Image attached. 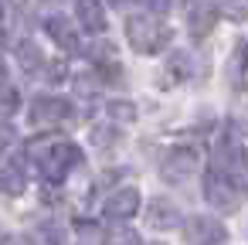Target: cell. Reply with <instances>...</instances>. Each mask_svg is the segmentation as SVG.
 Wrapping results in <instances>:
<instances>
[{
  "instance_id": "6da1fadb",
  "label": "cell",
  "mask_w": 248,
  "mask_h": 245,
  "mask_svg": "<svg viewBox=\"0 0 248 245\" xmlns=\"http://www.w3.org/2000/svg\"><path fill=\"white\" fill-rule=\"evenodd\" d=\"M31 153L38 157L41 174H45L48 180H55V184H62V180L68 177V170L82 160V150H78L75 143H51V147H38V150H31Z\"/></svg>"
},
{
  "instance_id": "7a4b0ae2",
  "label": "cell",
  "mask_w": 248,
  "mask_h": 245,
  "mask_svg": "<svg viewBox=\"0 0 248 245\" xmlns=\"http://www.w3.org/2000/svg\"><path fill=\"white\" fill-rule=\"evenodd\" d=\"M126 34H129V45L136 48V51H143V55H156V51H163L167 45H170V28L167 24H160V21H150V17H129L126 21Z\"/></svg>"
},
{
  "instance_id": "3957f363",
  "label": "cell",
  "mask_w": 248,
  "mask_h": 245,
  "mask_svg": "<svg viewBox=\"0 0 248 245\" xmlns=\"http://www.w3.org/2000/svg\"><path fill=\"white\" fill-rule=\"evenodd\" d=\"M238 194H241V187L231 180V174H224V170H207V177H204V197L214 204V208H234L238 204Z\"/></svg>"
},
{
  "instance_id": "277c9868",
  "label": "cell",
  "mask_w": 248,
  "mask_h": 245,
  "mask_svg": "<svg viewBox=\"0 0 248 245\" xmlns=\"http://www.w3.org/2000/svg\"><path fill=\"white\" fill-rule=\"evenodd\" d=\"M184 235H187V242H194V245H217V242H224V238H228V228H224L217 218L194 214V218H187Z\"/></svg>"
},
{
  "instance_id": "5b68a950",
  "label": "cell",
  "mask_w": 248,
  "mask_h": 245,
  "mask_svg": "<svg viewBox=\"0 0 248 245\" xmlns=\"http://www.w3.org/2000/svg\"><path fill=\"white\" fill-rule=\"evenodd\" d=\"M72 116V102L62 99V96H38L31 102V123H62Z\"/></svg>"
},
{
  "instance_id": "8992f818",
  "label": "cell",
  "mask_w": 248,
  "mask_h": 245,
  "mask_svg": "<svg viewBox=\"0 0 248 245\" xmlns=\"http://www.w3.org/2000/svg\"><path fill=\"white\" fill-rule=\"evenodd\" d=\"M194 170H197V153H194L190 147H177V150H170V157H167V163H163V180L180 184V180H187Z\"/></svg>"
},
{
  "instance_id": "52a82bcc",
  "label": "cell",
  "mask_w": 248,
  "mask_h": 245,
  "mask_svg": "<svg viewBox=\"0 0 248 245\" xmlns=\"http://www.w3.org/2000/svg\"><path fill=\"white\" fill-rule=\"evenodd\" d=\"M140 211V191L136 187H119L109 201H106V218L112 221H126Z\"/></svg>"
},
{
  "instance_id": "ba28073f",
  "label": "cell",
  "mask_w": 248,
  "mask_h": 245,
  "mask_svg": "<svg viewBox=\"0 0 248 245\" xmlns=\"http://www.w3.org/2000/svg\"><path fill=\"white\" fill-rule=\"evenodd\" d=\"M180 221V211H177V204H170L167 197H153L150 204H146V225L150 228H173Z\"/></svg>"
},
{
  "instance_id": "9c48e42d",
  "label": "cell",
  "mask_w": 248,
  "mask_h": 245,
  "mask_svg": "<svg viewBox=\"0 0 248 245\" xmlns=\"http://www.w3.org/2000/svg\"><path fill=\"white\" fill-rule=\"evenodd\" d=\"M75 14L82 21V28L89 34H102L106 31V11H102V0H78L75 4Z\"/></svg>"
},
{
  "instance_id": "30bf717a",
  "label": "cell",
  "mask_w": 248,
  "mask_h": 245,
  "mask_svg": "<svg viewBox=\"0 0 248 245\" xmlns=\"http://www.w3.org/2000/svg\"><path fill=\"white\" fill-rule=\"evenodd\" d=\"M24 191V167L17 160H7V163H0V194H11L17 197Z\"/></svg>"
},
{
  "instance_id": "8fae6325",
  "label": "cell",
  "mask_w": 248,
  "mask_h": 245,
  "mask_svg": "<svg viewBox=\"0 0 248 245\" xmlns=\"http://www.w3.org/2000/svg\"><path fill=\"white\" fill-rule=\"evenodd\" d=\"M48 34H51L65 51H75V48H78V34H75V28H72V21L62 17V14L48 17Z\"/></svg>"
},
{
  "instance_id": "7c38bea8",
  "label": "cell",
  "mask_w": 248,
  "mask_h": 245,
  "mask_svg": "<svg viewBox=\"0 0 248 245\" xmlns=\"http://www.w3.org/2000/svg\"><path fill=\"white\" fill-rule=\"evenodd\" d=\"M214 24H217V7H211V4H197V11L190 14V34H194V38H204Z\"/></svg>"
},
{
  "instance_id": "4fadbf2b",
  "label": "cell",
  "mask_w": 248,
  "mask_h": 245,
  "mask_svg": "<svg viewBox=\"0 0 248 245\" xmlns=\"http://www.w3.org/2000/svg\"><path fill=\"white\" fill-rule=\"evenodd\" d=\"M17 55H21V68H24V72H34V68L45 65V55H41V48H38L34 41H24Z\"/></svg>"
},
{
  "instance_id": "5bb4252c",
  "label": "cell",
  "mask_w": 248,
  "mask_h": 245,
  "mask_svg": "<svg viewBox=\"0 0 248 245\" xmlns=\"http://www.w3.org/2000/svg\"><path fill=\"white\" fill-rule=\"evenodd\" d=\"M102 245H143V238H140L133 228H112V231L102 238Z\"/></svg>"
},
{
  "instance_id": "9a60e30c",
  "label": "cell",
  "mask_w": 248,
  "mask_h": 245,
  "mask_svg": "<svg viewBox=\"0 0 248 245\" xmlns=\"http://www.w3.org/2000/svg\"><path fill=\"white\" fill-rule=\"evenodd\" d=\"M228 75H231V85L234 89H245V55H241V45H238L231 65H228Z\"/></svg>"
},
{
  "instance_id": "2e32d148",
  "label": "cell",
  "mask_w": 248,
  "mask_h": 245,
  "mask_svg": "<svg viewBox=\"0 0 248 245\" xmlns=\"http://www.w3.org/2000/svg\"><path fill=\"white\" fill-rule=\"evenodd\" d=\"M109 116H112V123H116V119L133 123V119H136V109H133L129 102H112V106H109Z\"/></svg>"
},
{
  "instance_id": "e0dca14e",
  "label": "cell",
  "mask_w": 248,
  "mask_h": 245,
  "mask_svg": "<svg viewBox=\"0 0 248 245\" xmlns=\"http://www.w3.org/2000/svg\"><path fill=\"white\" fill-rule=\"evenodd\" d=\"M14 106H17V92L7 89V82H4L0 85V113H14Z\"/></svg>"
},
{
  "instance_id": "ac0fdd59",
  "label": "cell",
  "mask_w": 248,
  "mask_h": 245,
  "mask_svg": "<svg viewBox=\"0 0 248 245\" xmlns=\"http://www.w3.org/2000/svg\"><path fill=\"white\" fill-rule=\"evenodd\" d=\"M140 4L150 11V14H170V7H173V0H140Z\"/></svg>"
},
{
  "instance_id": "d6986e66",
  "label": "cell",
  "mask_w": 248,
  "mask_h": 245,
  "mask_svg": "<svg viewBox=\"0 0 248 245\" xmlns=\"http://www.w3.org/2000/svg\"><path fill=\"white\" fill-rule=\"evenodd\" d=\"M116 136H119L116 126H99V130H95V143H99V147H109Z\"/></svg>"
},
{
  "instance_id": "ffe728a7",
  "label": "cell",
  "mask_w": 248,
  "mask_h": 245,
  "mask_svg": "<svg viewBox=\"0 0 248 245\" xmlns=\"http://www.w3.org/2000/svg\"><path fill=\"white\" fill-rule=\"evenodd\" d=\"M41 235L48 238V245H65V231H62L58 225H45V228H41Z\"/></svg>"
},
{
  "instance_id": "44dd1931",
  "label": "cell",
  "mask_w": 248,
  "mask_h": 245,
  "mask_svg": "<svg viewBox=\"0 0 248 245\" xmlns=\"http://www.w3.org/2000/svg\"><path fill=\"white\" fill-rule=\"evenodd\" d=\"M7 82V72H4V62H0V85H4Z\"/></svg>"
},
{
  "instance_id": "7402d4cb",
  "label": "cell",
  "mask_w": 248,
  "mask_h": 245,
  "mask_svg": "<svg viewBox=\"0 0 248 245\" xmlns=\"http://www.w3.org/2000/svg\"><path fill=\"white\" fill-rule=\"evenodd\" d=\"M0 14H4V0H0Z\"/></svg>"
},
{
  "instance_id": "603a6c76",
  "label": "cell",
  "mask_w": 248,
  "mask_h": 245,
  "mask_svg": "<svg viewBox=\"0 0 248 245\" xmlns=\"http://www.w3.org/2000/svg\"><path fill=\"white\" fill-rule=\"evenodd\" d=\"M112 4H126V0H112Z\"/></svg>"
}]
</instances>
